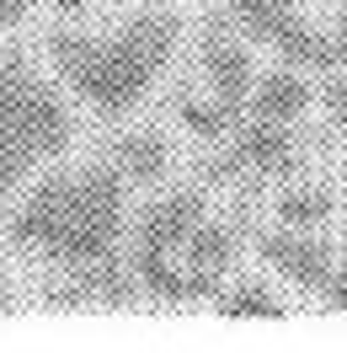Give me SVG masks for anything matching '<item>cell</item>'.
I'll return each mask as SVG.
<instances>
[{"instance_id":"cell-1","label":"cell","mask_w":347,"mask_h":353,"mask_svg":"<svg viewBox=\"0 0 347 353\" xmlns=\"http://www.w3.org/2000/svg\"><path fill=\"white\" fill-rule=\"evenodd\" d=\"M129 182L112 161H81L48 172L6 214V241L54 268L112 263L129 241Z\"/></svg>"},{"instance_id":"cell-2","label":"cell","mask_w":347,"mask_h":353,"mask_svg":"<svg viewBox=\"0 0 347 353\" xmlns=\"http://www.w3.org/2000/svg\"><path fill=\"white\" fill-rule=\"evenodd\" d=\"M182 22L171 6H139L118 27H54L43 38L54 75L96 118H123L171 70Z\"/></svg>"},{"instance_id":"cell-3","label":"cell","mask_w":347,"mask_h":353,"mask_svg":"<svg viewBox=\"0 0 347 353\" xmlns=\"http://www.w3.org/2000/svg\"><path fill=\"white\" fill-rule=\"evenodd\" d=\"M75 139L70 102L54 91L32 54L0 59V199L27 188Z\"/></svg>"},{"instance_id":"cell-4","label":"cell","mask_w":347,"mask_h":353,"mask_svg":"<svg viewBox=\"0 0 347 353\" xmlns=\"http://www.w3.org/2000/svg\"><path fill=\"white\" fill-rule=\"evenodd\" d=\"M310 0H224V17L251 38V43L273 48L278 59L299 70H337V48L331 32L310 27Z\"/></svg>"},{"instance_id":"cell-5","label":"cell","mask_w":347,"mask_h":353,"mask_svg":"<svg viewBox=\"0 0 347 353\" xmlns=\"http://www.w3.org/2000/svg\"><path fill=\"white\" fill-rule=\"evenodd\" d=\"M257 252H262V263L273 268V273H283L294 289L315 294V300H326V294L337 289V279H342V257H337L315 230L278 225V230H267L257 241Z\"/></svg>"},{"instance_id":"cell-6","label":"cell","mask_w":347,"mask_h":353,"mask_svg":"<svg viewBox=\"0 0 347 353\" xmlns=\"http://www.w3.org/2000/svg\"><path fill=\"white\" fill-rule=\"evenodd\" d=\"M304 161V145L294 139L288 123H262L251 118L246 129H235L224 139V161H219V172H251V176H294Z\"/></svg>"},{"instance_id":"cell-7","label":"cell","mask_w":347,"mask_h":353,"mask_svg":"<svg viewBox=\"0 0 347 353\" xmlns=\"http://www.w3.org/2000/svg\"><path fill=\"white\" fill-rule=\"evenodd\" d=\"M198 70H203V86L214 91L224 108H246L251 102V86H257V59H251V48L230 38V32H219L209 27L203 32V48H198Z\"/></svg>"},{"instance_id":"cell-8","label":"cell","mask_w":347,"mask_h":353,"mask_svg":"<svg viewBox=\"0 0 347 353\" xmlns=\"http://www.w3.org/2000/svg\"><path fill=\"white\" fill-rule=\"evenodd\" d=\"M310 108H315V91H310V81H304L299 65H283V70L257 75L251 102H246V112L262 118V123H299Z\"/></svg>"},{"instance_id":"cell-9","label":"cell","mask_w":347,"mask_h":353,"mask_svg":"<svg viewBox=\"0 0 347 353\" xmlns=\"http://www.w3.org/2000/svg\"><path fill=\"white\" fill-rule=\"evenodd\" d=\"M112 166L123 172L129 188H160L176 166V145L160 129H134L112 145Z\"/></svg>"},{"instance_id":"cell-10","label":"cell","mask_w":347,"mask_h":353,"mask_svg":"<svg viewBox=\"0 0 347 353\" xmlns=\"http://www.w3.org/2000/svg\"><path fill=\"white\" fill-rule=\"evenodd\" d=\"M176 257L193 268V273H203V279H214V284H219V279L235 268V230L203 214V220L187 230V241H182V252H176Z\"/></svg>"},{"instance_id":"cell-11","label":"cell","mask_w":347,"mask_h":353,"mask_svg":"<svg viewBox=\"0 0 347 353\" xmlns=\"http://www.w3.org/2000/svg\"><path fill=\"white\" fill-rule=\"evenodd\" d=\"M273 214H278V225H294V230H321L337 214V199H331V188H321V182H294V188L278 193Z\"/></svg>"},{"instance_id":"cell-12","label":"cell","mask_w":347,"mask_h":353,"mask_svg":"<svg viewBox=\"0 0 347 353\" xmlns=\"http://www.w3.org/2000/svg\"><path fill=\"white\" fill-rule=\"evenodd\" d=\"M176 118H182V129L203 139V145H224L230 134H235V108H224L214 91L209 97H176Z\"/></svg>"},{"instance_id":"cell-13","label":"cell","mask_w":347,"mask_h":353,"mask_svg":"<svg viewBox=\"0 0 347 353\" xmlns=\"http://www.w3.org/2000/svg\"><path fill=\"white\" fill-rule=\"evenodd\" d=\"M214 305H219V316H235V321H246V316H262V321H283V300L273 294V289H262V284L219 289Z\"/></svg>"},{"instance_id":"cell-14","label":"cell","mask_w":347,"mask_h":353,"mask_svg":"<svg viewBox=\"0 0 347 353\" xmlns=\"http://www.w3.org/2000/svg\"><path fill=\"white\" fill-rule=\"evenodd\" d=\"M321 102H326V118H331V129H347V81H342V75H337V81L321 91Z\"/></svg>"},{"instance_id":"cell-15","label":"cell","mask_w":347,"mask_h":353,"mask_svg":"<svg viewBox=\"0 0 347 353\" xmlns=\"http://www.w3.org/2000/svg\"><path fill=\"white\" fill-rule=\"evenodd\" d=\"M32 6H38V0H0V32L22 27L27 17H32Z\"/></svg>"},{"instance_id":"cell-16","label":"cell","mask_w":347,"mask_h":353,"mask_svg":"<svg viewBox=\"0 0 347 353\" xmlns=\"http://www.w3.org/2000/svg\"><path fill=\"white\" fill-rule=\"evenodd\" d=\"M331 48H337V70H347V6L337 17V27H331Z\"/></svg>"}]
</instances>
